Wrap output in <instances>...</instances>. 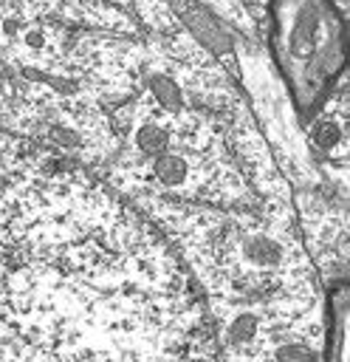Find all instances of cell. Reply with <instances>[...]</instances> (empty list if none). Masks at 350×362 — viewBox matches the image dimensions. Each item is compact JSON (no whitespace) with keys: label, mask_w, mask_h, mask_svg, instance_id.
<instances>
[{"label":"cell","mask_w":350,"mask_h":362,"mask_svg":"<svg viewBox=\"0 0 350 362\" xmlns=\"http://www.w3.org/2000/svg\"><path fill=\"white\" fill-rule=\"evenodd\" d=\"M0 362H223L192 266L113 181L0 127Z\"/></svg>","instance_id":"cell-1"}]
</instances>
